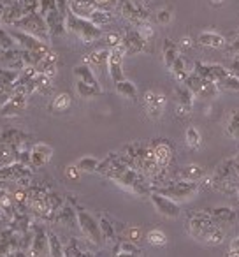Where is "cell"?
Instances as JSON below:
<instances>
[{"label":"cell","instance_id":"cell-32","mask_svg":"<svg viewBox=\"0 0 239 257\" xmlns=\"http://www.w3.org/2000/svg\"><path fill=\"white\" fill-rule=\"evenodd\" d=\"M76 93H78L81 99H93V97H99L102 93V88L99 86H92L88 83H83L79 79H76Z\"/></svg>","mask_w":239,"mask_h":257},{"label":"cell","instance_id":"cell-49","mask_svg":"<svg viewBox=\"0 0 239 257\" xmlns=\"http://www.w3.org/2000/svg\"><path fill=\"white\" fill-rule=\"evenodd\" d=\"M13 93H15V86L13 85H2V83H0V107L4 106V104L11 99Z\"/></svg>","mask_w":239,"mask_h":257},{"label":"cell","instance_id":"cell-47","mask_svg":"<svg viewBox=\"0 0 239 257\" xmlns=\"http://www.w3.org/2000/svg\"><path fill=\"white\" fill-rule=\"evenodd\" d=\"M155 22L158 25H169L172 22V11L169 8H160L155 13Z\"/></svg>","mask_w":239,"mask_h":257},{"label":"cell","instance_id":"cell-46","mask_svg":"<svg viewBox=\"0 0 239 257\" xmlns=\"http://www.w3.org/2000/svg\"><path fill=\"white\" fill-rule=\"evenodd\" d=\"M0 48H2V50H15L16 48V43L9 30L0 29Z\"/></svg>","mask_w":239,"mask_h":257},{"label":"cell","instance_id":"cell-40","mask_svg":"<svg viewBox=\"0 0 239 257\" xmlns=\"http://www.w3.org/2000/svg\"><path fill=\"white\" fill-rule=\"evenodd\" d=\"M225 131L230 138L234 140H239V109H234L230 114H228L227 125H225Z\"/></svg>","mask_w":239,"mask_h":257},{"label":"cell","instance_id":"cell-54","mask_svg":"<svg viewBox=\"0 0 239 257\" xmlns=\"http://www.w3.org/2000/svg\"><path fill=\"white\" fill-rule=\"evenodd\" d=\"M193 44H195V39H192L190 36H185V37H181V39H179L178 48H179V51H188Z\"/></svg>","mask_w":239,"mask_h":257},{"label":"cell","instance_id":"cell-57","mask_svg":"<svg viewBox=\"0 0 239 257\" xmlns=\"http://www.w3.org/2000/svg\"><path fill=\"white\" fill-rule=\"evenodd\" d=\"M234 162H235V168H237V173H239V154L234 155Z\"/></svg>","mask_w":239,"mask_h":257},{"label":"cell","instance_id":"cell-21","mask_svg":"<svg viewBox=\"0 0 239 257\" xmlns=\"http://www.w3.org/2000/svg\"><path fill=\"white\" fill-rule=\"evenodd\" d=\"M58 64H60V55L55 50H51L50 53L39 62V65H37L36 69H37V72H41V74L46 76V78L55 79V76L58 74Z\"/></svg>","mask_w":239,"mask_h":257},{"label":"cell","instance_id":"cell-27","mask_svg":"<svg viewBox=\"0 0 239 257\" xmlns=\"http://www.w3.org/2000/svg\"><path fill=\"white\" fill-rule=\"evenodd\" d=\"M113 257H143V250L137 246V243L134 241H116V252L113 253Z\"/></svg>","mask_w":239,"mask_h":257},{"label":"cell","instance_id":"cell-18","mask_svg":"<svg viewBox=\"0 0 239 257\" xmlns=\"http://www.w3.org/2000/svg\"><path fill=\"white\" fill-rule=\"evenodd\" d=\"M29 141H32V136L20 128H15V127H8L4 131H0V143L8 145V147L15 148L18 150L20 147H25L29 145Z\"/></svg>","mask_w":239,"mask_h":257},{"label":"cell","instance_id":"cell-59","mask_svg":"<svg viewBox=\"0 0 239 257\" xmlns=\"http://www.w3.org/2000/svg\"><path fill=\"white\" fill-rule=\"evenodd\" d=\"M235 58V60H239V55H237V57H234Z\"/></svg>","mask_w":239,"mask_h":257},{"label":"cell","instance_id":"cell-44","mask_svg":"<svg viewBox=\"0 0 239 257\" xmlns=\"http://www.w3.org/2000/svg\"><path fill=\"white\" fill-rule=\"evenodd\" d=\"M185 141H186V145H188V148H192V150H197V148L200 147V141H202L199 128H197V127H188V128H186Z\"/></svg>","mask_w":239,"mask_h":257},{"label":"cell","instance_id":"cell-34","mask_svg":"<svg viewBox=\"0 0 239 257\" xmlns=\"http://www.w3.org/2000/svg\"><path fill=\"white\" fill-rule=\"evenodd\" d=\"M169 71H171L172 78L176 79L178 83H183V79L186 78V74H188V71H186V64H185V58H183V55H179L178 58L174 60V64L169 67Z\"/></svg>","mask_w":239,"mask_h":257},{"label":"cell","instance_id":"cell-8","mask_svg":"<svg viewBox=\"0 0 239 257\" xmlns=\"http://www.w3.org/2000/svg\"><path fill=\"white\" fill-rule=\"evenodd\" d=\"M11 36L16 43V48H20V50L34 51V53H41V55H48L51 51L48 43H44V41L37 39V37L30 36L27 32H22V30H11Z\"/></svg>","mask_w":239,"mask_h":257},{"label":"cell","instance_id":"cell-38","mask_svg":"<svg viewBox=\"0 0 239 257\" xmlns=\"http://www.w3.org/2000/svg\"><path fill=\"white\" fill-rule=\"evenodd\" d=\"M99 159L92 157V155H85V157H81L78 162H76V168L83 173H97V168H99Z\"/></svg>","mask_w":239,"mask_h":257},{"label":"cell","instance_id":"cell-3","mask_svg":"<svg viewBox=\"0 0 239 257\" xmlns=\"http://www.w3.org/2000/svg\"><path fill=\"white\" fill-rule=\"evenodd\" d=\"M155 192L162 194V196L169 197V199L176 201L178 204L188 203L199 194L200 183L197 182H185V180H169L167 183L153 189Z\"/></svg>","mask_w":239,"mask_h":257},{"label":"cell","instance_id":"cell-31","mask_svg":"<svg viewBox=\"0 0 239 257\" xmlns=\"http://www.w3.org/2000/svg\"><path fill=\"white\" fill-rule=\"evenodd\" d=\"M71 102H72L71 95L67 92H62L50 102V111L51 113H65L71 107Z\"/></svg>","mask_w":239,"mask_h":257},{"label":"cell","instance_id":"cell-16","mask_svg":"<svg viewBox=\"0 0 239 257\" xmlns=\"http://www.w3.org/2000/svg\"><path fill=\"white\" fill-rule=\"evenodd\" d=\"M65 16L62 11H58L57 8L50 9L46 15L43 16L44 22H46L48 32H50V37H62L67 34V27H65Z\"/></svg>","mask_w":239,"mask_h":257},{"label":"cell","instance_id":"cell-33","mask_svg":"<svg viewBox=\"0 0 239 257\" xmlns=\"http://www.w3.org/2000/svg\"><path fill=\"white\" fill-rule=\"evenodd\" d=\"M55 222L64 225H71L72 222H76V210L72 204H64V206L58 210V213L55 215Z\"/></svg>","mask_w":239,"mask_h":257},{"label":"cell","instance_id":"cell-13","mask_svg":"<svg viewBox=\"0 0 239 257\" xmlns=\"http://www.w3.org/2000/svg\"><path fill=\"white\" fill-rule=\"evenodd\" d=\"M150 199H151V204L155 206V210L162 215V217H167V218H178L181 215V206H179L176 201L169 199V197L162 196L158 192H151L150 194Z\"/></svg>","mask_w":239,"mask_h":257},{"label":"cell","instance_id":"cell-29","mask_svg":"<svg viewBox=\"0 0 239 257\" xmlns=\"http://www.w3.org/2000/svg\"><path fill=\"white\" fill-rule=\"evenodd\" d=\"M179 57V48L178 44L174 43L172 39H165L164 41V46H162V58H164V64L165 67H171L174 64V60Z\"/></svg>","mask_w":239,"mask_h":257},{"label":"cell","instance_id":"cell-23","mask_svg":"<svg viewBox=\"0 0 239 257\" xmlns=\"http://www.w3.org/2000/svg\"><path fill=\"white\" fill-rule=\"evenodd\" d=\"M206 176V169L199 164H186L176 171L174 180H185V182H197L200 183Z\"/></svg>","mask_w":239,"mask_h":257},{"label":"cell","instance_id":"cell-45","mask_svg":"<svg viewBox=\"0 0 239 257\" xmlns=\"http://www.w3.org/2000/svg\"><path fill=\"white\" fill-rule=\"evenodd\" d=\"M146 239H148V243L153 246H164L165 243L169 241L167 234H165L162 229H151V231L146 234Z\"/></svg>","mask_w":239,"mask_h":257},{"label":"cell","instance_id":"cell-30","mask_svg":"<svg viewBox=\"0 0 239 257\" xmlns=\"http://www.w3.org/2000/svg\"><path fill=\"white\" fill-rule=\"evenodd\" d=\"M114 88H116L118 95H122L130 100H137V86L134 85L132 81H129L127 78L122 79V81L114 83Z\"/></svg>","mask_w":239,"mask_h":257},{"label":"cell","instance_id":"cell-22","mask_svg":"<svg viewBox=\"0 0 239 257\" xmlns=\"http://www.w3.org/2000/svg\"><path fill=\"white\" fill-rule=\"evenodd\" d=\"M195 44H199L202 48H211V50H221L227 44V39L221 34L213 32V30H206V32H200L197 36Z\"/></svg>","mask_w":239,"mask_h":257},{"label":"cell","instance_id":"cell-11","mask_svg":"<svg viewBox=\"0 0 239 257\" xmlns=\"http://www.w3.org/2000/svg\"><path fill=\"white\" fill-rule=\"evenodd\" d=\"M193 72L197 76L204 79V81L218 83L225 78L227 74H230L228 69H225V65L221 64H207V62H195L193 64Z\"/></svg>","mask_w":239,"mask_h":257},{"label":"cell","instance_id":"cell-6","mask_svg":"<svg viewBox=\"0 0 239 257\" xmlns=\"http://www.w3.org/2000/svg\"><path fill=\"white\" fill-rule=\"evenodd\" d=\"M76 224H78L79 231H81V234L85 236L86 241L93 243V245L102 243V236H100V227H99V218L93 217L90 211L78 208V210H76Z\"/></svg>","mask_w":239,"mask_h":257},{"label":"cell","instance_id":"cell-53","mask_svg":"<svg viewBox=\"0 0 239 257\" xmlns=\"http://www.w3.org/2000/svg\"><path fill=\"white\" fill-rule=\"evenodd\" d=\"M227 257H239V236H235V238L228 243Z\"/></svg>","mask_w":239,"mask_h":257},{"label":"cell","instance_id":"cell-55","mask_svg":"<svg viewBox=\"0 0 239 257\" xmlns=\"http://www.w3.org/2000/svg\"><path fill=\"white\" fill-rule=\"evenodd\" d=\"M65 176H67L69 180H78L79 176H81V171L76 168V164H71L65 168Z\"/></svg>","mask_w":239,"mask_h":257},{"label":"cell","instance_id":"cell-7","mask_svg":"<svg viewBox=\"0 0 239 257\" xmlns=\"http://www.w3.org/2000/svg\"><path fill=\"white\" fill-rule=\"evenodd\" d=\"M120 13L136 29L139 25H143V23L150 22V13H148L146 6L141 4V2H136V0H122L120 2Z\"/></svg>","mask_w":239,"mask_h":257},{"label":"cell","instance_id":"cell-24","mask_svg":"<svg viewBox=\"0 0 239 257\" xmlns=\"http://www.w3.org/2000/svg\"><path fill=\"white\" fill-rule=\"evenodd\" d=\"M206 211L213 217V220L216 222V224L221 225V227H223V225L234 224L235 217H237L235 210L230 206H214V208H209V210H206Z\"/></svg>","mask_w":239,"mask_h":257},{"label":"cell","instance_id":"cell-39","mask_svg":"<svg viewBox=\"0 0 239 257\" xmlns=\"http://www.w3.org/2000/svg\"><path fill=\"white\" fill-rule=\"evenodd\" d=\"M218 93H220V88H218L216 83L206 81L202 88H200V92L195 95V99H199V100H213V99H216V97H218Z\"/></svg>","mask_w":239,"mask_h":257},{"label":"cell","instance_id":"cell-25","mask_svg":"<svg viewBox=\"0 0 239 257\" xmlns=\"http://www.w3.org/2000/svg\"><path fill=\"white\" fill-rule=\"evenodd\" d=\"M99 227H100L102 241L109 243V245H116V227H114L113 220H109L106 215H100L99 217Z\"/></svg>","mask_w":239,"mask_h":257},{"label":"cell","instance_id":"cell-41","mask_svg":"<svg viewBox=\"0 0 239 257\" xmlns=\"http://www.w3.org/2000/svg\"><path fill=\"white\" fill-rule=\"evenodd\" d=\"M64 257H93L88 250H83L78 245V239H72L67 246H64Z\"/></svg>","mask_w":239,"mask_h":257},{"label":"cell","instance_id":"cell-42","mask_svg":"<svg viewBox=\"0 0 239 257\" xmlns=\"http://www.w3.org/2000/svg\"><path fill=\"white\" fill-rule=\"evenodd\" d=\"M48 241H50V257H64V245L55 232L48 231Z\"/></svg>","mask_w":239,"mask_h":257},{"label":"cell","instance_id":"cell-14","mask_svg":"<svg viewBox=\"0 0 239 257\" xmlns=\"http://www.w3.org/2000/svg\"><path fill=\"white\" fill-rule=\"evenodd\" d=\"M174 97H176V113H178V116L188 118L192 114L193 104H195V95L185 85L179 83L174 88Z\"/></svg>","mask_w":239,"mask_h":257},{"label":"cell","instance_id":"cell-52","mask_svg":"<svg viewBox=\"0 0 239 257\" xmlns=\"http://www.w3.org/2000/svg\"><path fill=\"white\" fill-rule=\"evenodd\" d=\"M120 43H122V34H120V32H111V34H107V36H106L107 48H114V46H118Z\"/></svg>","mask_w":239,"mask_h":257},{"label":"cell","instance_id":"cell-5","mask_svg":"<svg viewBox=\"0 0 239 257\" xmlns=\"http://www.w3.org/2000/svg\"><path fill=\"white\" fill-rule=\"evenodd\" d=\"M13 29L27 32V34H30V36L37 37V39L50 44V32H48L46 22H44V18L37 11L29 13V15L23 16L22 20H18V22L13 25Z\"/></svg>","mask_w":239,"mask_h":257},{"label":"cell","instance_id":"cell-9","mask_svg":"<svg viewBox=\"0 0 239 257\" xmlns=\"http://www.w3.org/2000/svg\"><path fill=\"white\" fill-rule=\"evenodd\" d=\"M29 257H50V241H48V231L44 225H34L32 241L27 250Z\"/></svg>","mask_w":239,"mask_h":257},{"label":"cell","instance_id":"cell-15","mask_svg":"<svg viewBox=\"0 0 239 257\" xmlns=\"http://www.w3.org/2000/svg\"><path fill=\"white\" fill-rule=\"evenodd\" d=\"M153 145V154H155V161H157V166L162 169L164 173H169L167 169L171 168L172 161H174V148L169 141H155Z\"/></svg>","mask_w":239,"mask_h":257},{"label":"cell","instance_id":"cell-26","mask_svg":"<svg viewBox=\"0 0 239 257\" xmlns=\"http://www.w3.org/2000/svg\"><path fill=\"white\" fill-rule=\"evenodd\" d=\"M72 72H74L76 79H79V81H83V83H88V85H92V86H99L100 88V83L97 81L93 69L90 67V65H86L85 62L79 64V65H76V67L72 69Z\"/></svg>","mask_w":239,"mask_h":257},{"label":"cell","instance_id":"cell-36","mask_svg":"<svg viewBox=\"0 0 239 257\" xmlns=\"http://www.w3.org/2000/svg\"><path fill=\"white\" fill-rule=\"evenodd\" d=\"M62 206H64V197H62L60 194L53 192V190H48V194H46V208H48V211H50V213L55 217Z\"/></svg>","mask_w":239,"mask_h":257},{"label":"cell","instance_id":"cell-4","mask_svg":"<svg viewBox=\"0 0 239 257\" xmlns=\"http://www.w3.org/2000/svg\"><path fill=\"white\" fill-rule=\"evenodd\" d=\"M65 27H67L69 34H74L76 37L83 41L85 44L95 43L102 37V29L97 25H93L90 20L86 18H79V16L72 15L71 11L65 16Z\"/></svg>","mask_w":239,"mask_h":257},{"label":"cell","instance_id":"cell-58","mask_svg":"<svg viewBox=\"0 0 239 257\" xmlns=\"http://www.w3.org/2000/svg\"><path fill=\"white\" fill-rule=\"evenodd\" d=\"M235 194H237V199H239V189H237V192H235Z\"/></svg>","mask_w":239,"mask_h":257},{"label":"cell","instance_id":"cell-12","mask_svg":"<svg viewBox=\"0 0 239 257\" xmlns=\"http://www.w3.org/2000/svg\"><path fill=\"white\" fill-rule=\"evenodd\" d=\"M143 104L144 109H146V114L151 118V120H158L164 113V107L167 104V99L162 92H157V90H148L143 97Z\"/></svg>","mask_w":239,"mask_h":257},{"label":"cell","instance_id":"cell-10","mask_svg":"<svg viewBox=\"0 0 239 257\" xmlns=\"http://www.w3.org/2000/svg\"><path fill=\"white\" fill-rule=\"evenodd\" d=\"M125 50H123L122 43L114 48H109V58H107V72L109 78L114 83L125 79V72H123V58H125Z\"/></svg>","mask_w":239,"mask_h":257},{"label":"cell","instance_id":"cell-28","mask_svg":"<svg viewBox=\"0 0 239 257\" xmlns=\"http://www.w3.org/2000/svg\"><path fill=\"white\" fill-rule=\"evenodd\" d=\"M85 58V64L90 65V67H95V69H107V58H109V48L106 50H99V51H93V53L86 55Z\"/></svg>","mask_w":239,"mask_h":257},{"label":"cell","instance_id":"cell-51","mask_svg":"<svg viewBox=\"0 0 239 257\" xmlns=\"http://www.w3.org/2000/svg\"><path fill=\"white\" fill-rule=\"evenodd\" d=\"M125 236L129 241L137 243L141 239V236H143V231H141V227H137V225H132V227H129L125 231Z\"/></svg>","mask_w":239,"mask_h":257},{"label":"cell","instance_id":"cell-19","mask_svg":"<svg viewBox=\"0 0 239 257\" xmlns=\"http://www.w3.org/2000/svg\"><path fill=\"white\" fill-rule=\"evenodd\" d=\"M29 106V97L23 93H13V97L0 107V116L2 118H13L20 116Z\"/></svg>","mask_w":239,"mask_h":257},{"label":"cell","instance_id":"cell-48","mask_svg":"<svg viewBox=\"0 0 239 257\" xmlns=\"http://www.w3.org/2000/svg\"><path fill=\"white\" fill-rule=\"evenodd\" d=\"M137 32L141 34V37H143L146 43H150V41L155 37V30H153V27H151L150 22H146V23H143V25L137 27Z\"/></svg>","mask_w":239,"mask_h":257},{"label":"cell","instance_id":"cell-20","mask_svg":"<svg viewBox=\"0 0 239 257\" xmlns=\"http://www.w3.org/2000/svg\"><path fill=\"white\" fill-rule=\"evenodd\" d=\"M146 41L141 37V34L137 32V29L127 30L125 34H122V46L125 50V55H137L141 51H144L146 48Z\"/></svg>","mask_w":239,"mask_h":257},{"label":"cell","instance_id":"cell-37","mask_svg":"<svg viewBox=\"0 0 239 257\" xmlns=\"http://www.w3.org/2000/svg\"><path fill=\"white\" fill-rule=\"evenodd\" d=\"M204 83H206V81H204V79L200 78V76H197L195 72L192 71V72H188V74H186V78L183 79L181 85H185L186 88H188L190 92L193 93V95H197V93L200 92V88L204 86Z\"/></svg>","mask_w":239,"mask_h":257},{"label":"cell","instance_id":"cell-43","mask_svg":"<svg viewBox=\"0 0 239 257\" xmlns=\"http://www.w3.org/2000/svg\"><path fill=\"white\" fill-rule=\"evenodd\" d=\"M216 85H218V88L225 90V92H239V76L227 74L221 81H218Z\"/></svg>","mask_w":239,"mask_h":257},{"label":"cell","instance_id":"cell-35","mask_svg":"<svg viewBox=\"0 0 239 257\" xmlns=\"http://www.w3.org/2000/svg\"><path fill=\"white\" fill-rule=\"evenodd\" d=\"M88 20L93 23V25L100 27L102 29L104 25H109L113 22V11H104V9H95L92 15L88 16Z\"/></svg>","mask_w":239,"mask_h":257},{"label":"cell","instance_id":"cell-2","mask_svg":"<svg viewBox=\"0 0 239 257\" xmlns=\"http://www.w3.org/2000/svg\"><path fill=\"white\" fill-rule=\"evenodd\" d=\"M207 183V189L218 190V192H225V194H232L237 192L239 189V173L235 168L234 157L223 161L220 166L214 168V171L209 176H204Z\"/></svg>","mask_w":239,"mask_h":257},{"label":"cell","instance_id":"cell-1","mask_svg":"<svg viewBox=\"0 0 239 257\" xmlns=\"http://www.w3.org/2000/svg\"><path fill=\"white\" fill-rule=\"evenodd\" d=\"M188 234L195 241L204 245H221L225 239V231L220 224L213 220L207 211H193L188 217Z\"/></svg>","mask_w":239,"mask_h":257},{"label":"cell","instance_id":"cell-50","mask_svg":"<svg viewBox=\"0 0 239 257\" xmlns=\"http://www.w3.org/2000/svg\"><path fill=\"white\" fill-rule=\"evenodd\" d=\"M95 9H104V11H113L118 4H120V0H92Z\"/></svg>","mask_w":239,"mask_h":257},{"label":"cell","instance_id":"cell-17","mask_svg":"<svg viewBox=\"0 0 239 257\" xmlns=\"http://www.w3.org/2000/svg\"><path fill=\"white\" fill-rule=\"evenodd\" d=\"M53 157V148L48 143H36L30 147V169H41Z\"/></svg>","mask_w":239,"mask_h":257},{"label":"cell","instance_id":"cell-56","mask_svg":"<svg viewBox=\"0 0 239 257\" xmlns=\"http://www.w3.org/2000/svg\"><path fill=\"white\" fill-rule=\"evenodd\" d=\"M209 2L213 6H221V4H223V0H209Z\"/></svg>","mask_w":239,"mask_h":257}]
</instances>
